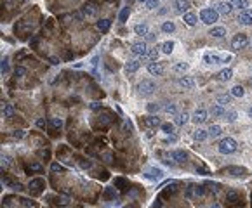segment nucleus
I'll return each mask as SVG.
<instances>
[{"label":"nucleus","instance_id":"obj_1","mask_svg":"<svg viewBox=\"0 0 252 208\" xmlns=\"http://www.w3.org/2000/svg\"><path fill=\"white\" fill-rule=\"evenodd\" d=\"M236 148H238V144H236L235 139H231V137L223 139L219 142V146H217V149H219L221 155H231V153L236 151Z\"/></svg>","mask_w":252,"mask_h":208},{"label":"nucleus","instance_id":"obj_2","mask_svg":"<svg viewBox=\"0 0 252 208\" xmlns=\"http://www.w3.org/2000/svg\"><path fill=\"white\" fill-rule=\"evenodd\" d=\"M219 17V12L216 9H202L200 11V19L205 23V24H214Z\"/></svg>","mask_w":252,"mask_h":208},{"label":"nucleus","instance_id":"obj_3","mask_svg":"<svg viewBox=\"0 0 252 208\" xmlns=\"http://www.w3.org/2000/svg\"><path fill=\"white\" fill-rule=\"evenodd\" d=\"M97 11H99V7H97V4L94 2V0L85 2L84 7H82V14H84V17H96Z\"/></svg>","mask_w":252,"mask_h":208},{"label":"nucleus","instance_id":"obj_4","mask_svg":"<svg viewBox=\"0 0 252 208\" xmlns=\"http://www.w3.org/2000/svg\"><path fill=\"white\" fill-rule=\"evenodd\" d=\"M137 90H139V94H143V96H150V94H153V92L156 90V85L153 80H143V82H139Z\"/></svg>","mask_w":252,"mask_h":208},{"label":"nucleus","instance_id":"obj_5","mask_svg":"<svg viewBox=\"0 0 252 208\" xmlns=\"http://www.w3.org/2000/svg\"><path fill=\"white\" fill-rule=\"evenodd\" d=\"M247 45H249V38H247L245 33H238V35H235V37H233V40H231V47L235 49V50L245 49Z\"/></svg>","mask_w":252,"mask_h":208},{"label":"nucleus","instance_id":"obj_6","mask_svg":"<svg viewBox=\"0 0 252 208\" xmlns=\"http://www.w3.org/2000/svg\"><path fill=\"white\" fill-rule=\"evenodd\" d=\"M130 50H132V54H136L137 57H146L148 45H146V42H134L130 45Z\"/></svg>","mask_w":252,"mask_h":208},{"label":"nucleus","instance_id":"obj_7","mask_svg":"<svg viewBox=\"0 0 252 208\" xmlns=\"http://www.w3.org/2000/svg\"><path fill=\"white\" fill-rule=\"evenodd\" d=\"M141 61L143 59H129L127 63H125V73H136L137 69L141 68Z\"/></svg>","mask_w":252,"mask_h":208},{"label":"nucleus","instance_id":"obj_8","mask_svg":"<svg viewBox=\"0 0 252 208\" xmlns=\"http://www.w3.org/2000/svg\"><path fill=\"white\" fill-rule=\"evenodd\" d=\"M238 23L243 24V26H250V24H252V9L242 11L240 16H238Z\"/></svg>","mask_w":252,"mask_h":208},{"label":"nucleus","instance_id":"obj_9","mask_svg":"<svg viewBox=\"0 0 252 208\" xmlns=\"http://www.w3.org/2000/svg\"><path fill=\"white\" fill-rule=\"evenodd\" d=\"M148 71H150V75L153 76H160L164 73V64L162 63H156V61H151L148 64Z\"/></svg>","mask_w":252,"mask_h":208},{"label":"nucleus","instance_id":"obj_10","mask_svg":"<svg viewBox=\"0 0 252 208\" xmlns=\"http://www.w3.org/2000/svg\"><path fill=\"white\" fill-rule=\"evenodd\" d=\"M207 116H209L207 109H204V108H198V109L193 113V122H195V123H205V122H207Z\"/></svg>","mask_w":252,"mask_h":208},{"label":"nucleus","instance_id":"obj_11","mask_svg":"<svg viewBox=\"0 0 252 208\" xmlns=\"http://www.w3.org/2000/svg\"><path fill=\"white\" fill-rule=\"evenodd\" d=\"M216 11L219 12V14H223V16H228L233 11V5H231V2H219L217 7H216Z\"/></svg>","mask_w":252,"mask_h":208},{"label":"nucleus","instance_id":"obj_12","mask_svg":"<svg viewBox=\"0 0 252 208\" xmlns=\"http://www.w3.org/2000/svg\"><path fill=\"white\" fill-rule=\"evenodd\" d=\"M177 85L182 87V89H193L195 80L191 76H179V78H177Z\"/></svg>","mask_w":252,"mask_h":208},{"label":"nucleus","instance_id":"obj_13","mask_svg":"<svg viewBox=\"0 0 252 208\" xmlns=\"http://www.w3.org/2000/svg\"><path fill=\"white\" fill-rule=\"evenodd\" d=\"M204 192H205V189L202 186H190V187H188V191H186V196L188 198H193V194H195V196H204Z\"/></svg>","mask_w":252,"mask_h":208},{"label":"nucleus","instance_id":"obj_14","mask_svg":"<svg viewBox=\"0 0 252 208\" xmlns=\"http://www.w3.org/2000/svg\"><path fill=\"white\" fill-rule=\"evenodd\" d=\"M164 177V170L162 168H150V172L146 173V179H150V181H158Z\"/></svg>","mask_w":252,"mask_h":208},{"label":"nucleus","instance_id":"obj_15","mask_svg":"<svg viewBox=\"0 0 252 208\" xmlns=\"http://www.w3.org/2000/svg\"><path fill=\"white\" fill-rule=\"evenodd\" d=\"M224 172L231 177H240V175L245 173V168H240V166H226Z\"/></svg>","mask_w":252,"mask_h":208},{"label":"nucleus","instance_id":"obj_16","mask_svg":"<svg viewBox=\"0 0 252 208\" xmlns=\"http://www.w3.org/2000/svg\"><path fill=\"white\" fill-rule=\"evenodd\" d=\"M145 125L146 127H160L162 122H160V118L156 116V115H150V116L145 118Z\"/></svg>","mask_w":252,"mask_h":208},{"label":"nucleus","instance_id":"obj_17","mask_svg":"<svg viewBox=\"0 0 252 208\" xmlns=\"http://www.w3.org/2000/svg\"><path fill=\"white\" fill-rule=\"evenodd\" d=\"M188 9H190V0H177V2H176V12H179V14H186Z\"/></svg>","mask_w":252,"mask_h":208},{"label":"nucleus","instance_id":"obj_18","mask_svg":"<svg viewBox=\"0 0 252 208\" xmlns=\"http://www.w3.org/2000/svg\"><path fill=\"white\" fill-rule=\"evenodd\" d=\"M209 111H210V115H212V116H224V115H226L224 106H221V104H212Z\"/></svg>","mask_w":252,"mask_h":208},{"label":"nucleus","instance_id":"obj_19","mask_svg":"<svg viewBox=\"0 0 252 208\" xmlns=\"http://www.w3.org/2000/svg\"><path fill=\"white\" fill-rule=\"evenodd\" d=\"M171 158L176 161V163H184V161H186V153H184V151H181V149L172 151V153H171Z\"/></svg>","mask_w":252,"mask_h":208},{"label":"nucleus","instance_id":"obj_20","mask_svg":"<svg viewBox=\"0 0 252 208\" xmlns=\"http://www.w3.org/2000/svg\"><path fill=\"white\" fill-rule=\"evenodd\" d=\"M193 137L195 140H198V142H204L205 139L209 137V130H204V128H197L193 132Z\"/></svg>","mask_w":252,"mask_h":208},{"label":"nucleus","instance_id":"obj_21","mask_svg":"<svg viewBox=\"0 0 252 208\" xmlns=\"http://www.w3.org/2000/svg\"><path fill=\"white\" fill-rule=\"evenodd\" d=\"M134 31H136V35H139V37H143V35H148L150 33V28H148V24L146 23H139V24H136L134 26Z\"/></svg>","mask_w":252,"mask_h":208},{"label":"nucleus","instance_id":"obj_22","mask_svg":"<svg viewBox=\"0 0 252 208\" xmlns=\"http://www.w3.org/2000/svg\"><path fill=\"white\" fill-rule=\"evenodd\" d=\"M231 76H233V71H231L230 68H224V69H221L219 73H217V80L228 82V80H231Z\"/></svg>","mask_w":252,"mask_h":208},{"label":"nucleus","instance_id":"obj_23","mask_svg":"<svg viewBox=\"0 0 252 208\" xmlns=\"http://www.w3.org/2000/svg\"><path fill=\"white\" fill-rule=\"evenodd\" d=\"M209 35H212L214 38H223V37L226 35V28H223V26H214V28H210Z\"/></svg>","mask_w":252,"mask_h":208},{"label":"nucleus","instance_id":"obj_24","mask_svg":"<svg viewBox=\"0 0 252 208\" xmlns=\"http://www.w3.org/2000/svg\"><path fill=\"white\" fill-rule=\"evenodd\" d=\"M96 26L101 33H106L108 30H110V26H111V21H110V19H99V21L96 23Z\"/></svg>","mask_w":252,"mask_h":208},{"label":"nucleus","instance_id":"obj_25","mask_svg":"<svg viewBox=\"0 0 252 208\" xmlns=\"http://www.w3.org/2000/svg\"><path fill=\"white\" fill-rule=\"evenodd\" d=\"M231 5H233V9H238V11H247L249 0H231Z\"/></svg>","mask_w":252,"mask_h":208},{"label":"nucleus","instance_id":"obj_26","mask_svg":"<svg viewBox=\"0 0 252 208\" xmlns=\"http://www.w3.org/2000/svg\"><path fill=\"white\" fill-rule=\"evenodd\" d=\"M188 120H190V115H188L186 111L179 113V115L176 116V125H177V127H184V125L188 123Z\"/></svg>","mask_w":252,"mask_h":208},{"label":"nucleus","instance_id":"obj_27","mask_svg":"<svg viewBox=\"0 0 252 208\" xmlns=\"http://www.w3.org/2000/svg\"><path fill=\"white\" fill-rule=\"evenodd\" d=\"M160 49L164 54H171L172 50H174V42H172V40H167V42H164L160 45Z\"/></svg>","mask_w":252,"mask_h":208},{"label":"nucleus","instance_id":"obj_28","mask_svg":"<svg viewBox=\"0 0 252 208\" xmlns=\"http://www.w3.org/2000/svg\"><path fill=\"white\" fill-rule=\"evenodd\" d=\"M184 23H186L188 26H195L197 24V16H195L193 12H186L184 14Z\"/></svg>","mask_w":252,"mask_h":208},{"label":"nucleus","instance_id":"obj_29","mask_svg":"<svg viewBox=\"0 0 252 208\" xmlns=\"http://www.w3.org/2000/svg\"><path fill=\"white\" fill-rule=\"evenodd\" d=\"M2 115L6 118H11L12 115H14V108H12V104H2Z\"/></svg>","mask_w":252,"mask_h":208},{"label":"nucleus","instance_id":"obj_30","mask_svg":"<svg viewBox=\"0 0 252 208\" xmlns=\"http://www.w3.org/2000/svg\"><path fill=\"white\" fill-rule=\"evenodd\" d=\"M221 133H223V128L219 125H210L209 128V137H219Z\"/></svg>","mask_w":252,"mask_h":208},{"label":"nucleus","instance_id":"obj_31","mask_svg":"<svg viewBox=\"0 0 252 208\" xmlns=\"http://www.w3.org/2000/svg\"><path fill=\"white\" fill-rule=\"evenodd\" d=\"M231 97H233V96H228V94H221V96L216 97V101H217V104L224 106V104H230V102H231Z\"/></svg>","mask_w":252,"mask_h":208},{"label":"nucleus","instance_id":"obj_32","mask_svg":"<svg viewBox=\"0 0 252 208\" xmlns=\"http://www.w3.org/2000/svg\"><path fill=\"white\" fill-rule=\"evenodd\" d=\"M204 61L207 64H219V63H223V59H221V57H217V56H210V54H205Z\"/></svg>","mask_w":252,"mask_h":208},{"label":"nucleus","instance_id":"obj_33","mask_svg":"<svg viewBox=\"0 0 252 208\" xmlns=\"http://www.w3.org/2000/svg\"><path fill=\"white\" fill-rule=\"evenodd\" d=\"M174 30H176V24L172 21H165L162 24V31L164 33H174Z\"/></svg>","mask_w":252,"mask_h":208},{"label":"nucleus","instance_id":"obj_34","mask_svg":"<svg viewBox=\"0 0 252 208\" xmlns=\"http://www.w3.org/2000/svg\"><path fill=\"white\" fill-rule=\"evenodd\" d=\"M243 94H245V90H243V87L235 85L233 89H231V94H230V96H233V97H243Z\"/></svg>","mask_w":252,"mask_h":208},{"label":"nucleus","instance_id":"obj_35","mask_svg":"<svg viewBox=\"0 0 252 208\" xmlns=\"http://www.w3.org/2000/svg\"><path fill=\"white\" fill-rule=\"evenodd\" d=\"M28 172H35V173H43V166L40 163H30L28 165Z\"/></svg>","mask_w":252,"mask_h":208},{"label":"nucleus","instance_id":"obj_36","mask_svg":"<svg viewBox=\"0 0 252 208\" xmlns=\"http://www.w3.org/2000/svg\"><path fill=\"white\" fill-rule=\"evenodd\" d=\"M158 49H160V47H153V49H150V50H148V54H146V57L150 59V61H156V57H158V52H160Z\"/></svg>","mask_w":252,"mask_h":208},{"label":"nucleus","instance_id":"obj_37","mask_svg":"<svg viewBox=\"0 0 252 208\" xmlns=\"http://www.w3.org/2000/svg\"><path fill=\"white\" fill-rule=\"evenodd\" d=\"M164 111H165L167 115H176V113H177V108H176V104H172V102H167L165 106H164Z\"/></svg>","mask_w":252,"mask_h":208},{"label":"nucleus","instance_id":"obj_38","mask_svg":"<svg viewBox=\"0 0 252 208\" xmlns=\"http://www.w3.org/2000/svg\"><path fill=\"white\" fill-rule=\"evenodd\" d=\"M236 118H238V115H236V111H233V109H231V111H226V115H224V120L228 123H233Z\"/></svg>","mask_w":252,"mask_h":208},{"label":"nucleus","instance_id":"obj_39","mask_svg":"<svg viewBox=\"0 0 252 208\" xmlns=\"http://www.w3.org/2000/svg\"><path fill=\"white\" fill-rule=\"evenodd\" d=\"M226 199H228L230 203H238L240 201V196H238L235 191H230L228 194H226Z\"/></svg>","mask_w":252,"mask_h":208},{"label":"nucleus","instance_id":"obj_40","mask_svg":"<svg viewBox=\"0 0 252 208\" xmlns=\"http://www.w3.org/2000/svg\"><path fill=\"white\" fill-rule=\"evenodd\" d=\"M174 71H176V73H184V71H186L188 69V64L186 63H177V64H174Z\"/></svg>","mask_w":252,"mask_h":208},{"label":"nucleus","instance_id":"obj_41","mask_svg":"<svg viewBox=\"0 0 252 208\" xmlns=\"http://www.w3.org/2000/svg\"><path fill=\"white\" fill-rule=\"evenodd\" d=\"M0 69H2V75L9 71V59H7V57H2V63H0Z\"/></svg>","mask_w":252,"mask_h":208},{"label":"nucleus","instance_id":"obj_42","mask_svg":"<svg viewBox=\"0 0 252 208\" xmlns=\"http://www.w3.org/2000/svg\"><path fill=\"white\" fill-rule=\"evenodd\" d=\"M129 14H130L129 7H123V9H122V12H120V16H118V17H120V21H122V23H125V21H127V17H129Z\"/></svg>","mask_w":252,"mask_h":208},{"label":"nucleus","instance_id":"obj_43","mask_svg":"<svg viewBox=\"0 0 252 208\" xmlns=\"http://www.w3.org/2000/svg\"><path fill=\"white\" fill-rule=\"evenodd\" d=\"M146 109L150 113H158L160 111V104H156V102H150L148 106H146Z\"/></svg>","mask_w":252,"mask_h":208},{"label":"nucleus","instance_id":"obj_44","mask_svg":"<svg viewBox=\"0 0 252 208\" xmlns=\"http://www.w3.org/2000/svg\"><path fill=\"white\" fill-rule=\"evenodd\" d=\"M160 128H162V130H164L165 133H172V132H174V125H172V123H162Z\"/></svg>","mask_w":252,"mask_h":208},{"label":"nucleus","instance_id":"obj_45","mask_svg":"<svg viewBox=\"0 0 252 208\" xmlns=\"http://www.w3.org/2000/svg\"><path fill=\"white\" fill-rule=\"evenodd\" d=\"M14 75L17 76V78H21V76L26 75V68H23V66H17L16 69H14Z\"/></svg>","mask_w":252,"mask_h":208},{"label":"nucleus","instance_id":"obj_46","mask_svg":"<svg viewBox=\"0 0 252 208\" xmlns=\"http://www.w3.org/2000/svg\"><path fill=\"white\" fill-rule=\"evenodd\" d=\"M51 125H52L54 128H61L63 127V120H61V118H51Z\"/></svg>","mask_w":252,"mask_h":208},{"label":"nucleus","instance_id":"obj_47","mask_svg":"<svg viewBox=\"0 0 252 208\" xmlns=\"http://www.w3.org/2000/svg\"><path fill=\"white\" fill-rule=\"evenodd\" d=\"M158 2H160V0H148V2H146V9H150V11L156 9V7H158Z\"/></svg>","mask_w":252,"mask_h":208},{"label":"nucleus","instance_id":"obj_48","mask_svg":"<svg viewBox=\"0 0 252 208\" xmlns=\"http://www.w3.org/2000/svg\"><path fill=\"white\" fill-rule=\"evenodd\" d=\"M51 170H52V172H65V166H61L59 163H52Z\"/></svg>","mask_w":252,"mask_h":208},{"label":"nucleus","instance_id":"obj_49","mask_svg":"<svg viewBox=\"0 0 252 208\" xmlns=\"http://www.w3.org/2000/svg\"><path fill=\"white\" fill-rule=\"evenodd\" d=\"M12 137L14 139H23L24 137V132H23V130H14V132H12Z\"/></svg>","mask_w":252,"mask_h":208},{"label":"nucleus","instance_id":"obj_50","mask_svg":"<svg viewBox=\"0 0 252 208\" xmlns=\"http://www.w3.org/2000/svg\"><path fill=\"white\" fill-rule=\"evenodd\" d=\"M176 140H177V137L174 135V133H169L167 139H165V142H176Z\"/></svg>","mask_w":252,"mask_h":208},{"label":"nucleus","instance_id":"obj_51","mask_svg":"<svg viewBox=\"0 0 252 208\" xmlns=\"http://www.w3.org/2000/svg\"><path fill=\"white\" fill-rule=\"evenodd\" d=\"M9 163H11V158L9 156H2V166H9Z\"/></svg>","mask_w":252,"mask_h":208},{"label":"nucleus","instance_id":"obj_52","mask_svg":"<svg viewBox=\"0 0 252 208\" xmlns=\"http://www.w3.org/2000/svg\"><path fill=\"white\" fill-rule=\"evenodd\" d=\"M155 38H156V37H155V33H151V31L148 33V35H146V40H148V42H153Z\"/></svg>","mask_w":252,"mask_h":208},{"label":"nucleus","instance_id":"obj_53","mask_svg":"<svg viewBox=\"0 0 252 208\" xmlns=\"http://www.w3.org/2000/svg\"><path fill=\"white\" fill-rule=\"evenodd\" d=\"M91 109H99V108H101V104H99V102H91Z\"/></svg>","mask_w":252,"mask_h":208},{"label":"nucleus","instance_id":"obj_54","mask_svg":"<svg viewBox=\"0 0 252 208\" xmlns=\"http://www.w3.org/2000/svg\"><path fill=\"white\" fill-rule=\"evenodd\" d=\"M38 156H42V158L45 156V158H47V156H49V153H47V151H38Z\"/></svg>","mask_w":252,"mask_h":208},{"label":"nucleus","instance_id":"obj_55","mask_svg":"<svg viewBox=\"0 0 252 208\" xmlns=\"http://www.w3.org/2000/svg\"><path fill=\"white\" fill-rule=\"evenodd\" d=\"M51 63H52V64H59V59L58 57H51Z\"/></svg>","mask_w":252,"mask_h":208},{"label":"nucleus","instance_id":"obj_56","mask_svg":"<svg viewBox=\"0 0 252 208\" xmlns=\"http://www.w3.org/2000/svg\"><path fill=\"white\" fill-rule=\"evenodd\" d=\"M210 208H221V205H219V203H214V205H212Z\"/></svg>","mask_w":252,"mask_h":208},{"label":"nucleus","instance_id":"obj_57","mask_svg":"<svg viewBox=\"0 0 252 208\" xmlns=\"http://www.w3.org/2000/svg\"><path fill=\"white\" fill-rule=\"evenodd\" d=\"M249 116L252 118V108H250V109H249Z\"/></svg>","mask_w":252,"mask_h":208},{"label":"nucleus","instance_id":"obj_58","mask_svg":"<svg viewBox=\"0 0 252 208\" xmlns=\"http://www.w3.org/2000/svg\"><path fill=\"white\" fill-rule=\"evenodd\" d=\"M139 2H148V0H139Z\"/></svg>","mask_w":252,"mask_h":208}]
</instances>
